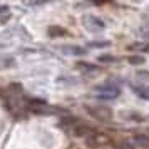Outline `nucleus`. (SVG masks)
<instances>
[{"mask_svg": "<svg viewBox=\"0 0 149 149\" xmlns=\"http://www.w3.org/2000/svg\"><path fill=\"white\" fill-rule=\"evenodd\" d=\"M84 109H86V112H87L89 116H92L94 119H97V121H111L112 119V116H114V112H112V109L109 107V106H104V104H95V106H84Z\"/></svg>", "mask_w": 149, "mask_h": 149, "instance_id": "obj_1", "label": "nucleus"}, {"mask_svg": "<svg viewBox=\"0 0 149 149\" xmlns=\"http://www.w3.org/2000/svg\"><path fill=\"white\" fill-rule=\"evenodd\" d=\"M95 91H99V92H101L99 97H101V99H106V101H112V99H116V97L121 95V89L117 87L116 84H112V82L104 84V86H97Z\"/></svg>", "mask_w": 149, "mask_h": 149, "instance_id": "obj_2", "label": "nucleus"}, {"mask_svg": "<svg viewBox=\"0 0 149 149\" xmlns=\"http://www.w3.org/2000/svg\"><path fill=\"white\" fill-rule=\"evenodd\" d=\"M111 142H112L111 136H107L106 132H99V131H95L94 134L86 137V144L89 148H101V146H106V144H111Z\"/></svg>", "mask_w": 149, "mask_h": 149, "instance_id": "obj_3", "label": "nucleus"}, {"mask_svg": "<svg viewBox=\"0 0 149 149\" xmlns=\"http://www.w3.org/2000/svg\"><path fill=\"white\" fill-rule=\"evenodd\" d=\"M82 24H84L86 29L91 30V32H102V30L106 29V22L102 20V19H99L97 15H84Z\"/></svg>", "mask_w": 149, "mask_h": 149, "instance_id": "obj_4", "label": "nucleus"}, {"mask_svg": "<svg viewBox=\"0 0 149 149\" xmlns=\"http://www.w3.org/2000/svg\"><path fill=\"white\" fill-rule=\"evenodd\" d=\"M72 131V134L77 136V137H89L91 134H94L95 129L92 126H89V124H84V122H79V124H75L74 127L70 129Z\"/></svg>", "mask_w": 149, "mask_h": 149, "instance_id": "obj_5", "label": "nucleus"}, {"mask_svg": "<svg viewBox=\"0 0 149 149\" xmlns=\"http://www.w3.org/2000/svg\"><path fill=\"white\" fill-rule=\"evenodd\" d=\"M62 50H64L65 54H70V55H84L86 54V49L79 47V45H64Z\"/></svg>", "mask_w": 149, "mask_h": 149, "instance_id": "obj_6", "label": "nucleus"}, {"mask_svg": "<svg viewBox=\"0 0 149 149\" xmlns=\"http://www.w3.org/2000/svg\"><path fill=\"white\" fill-rule=\"evenodd\" d=\"M49 35L52 37V39H57V37H64V35H67V30L61 25H52V27H49Z\"/></svg>", "mask_w": 149, "mask_h": 149, "instance_id": "obj_7", "label": "nucleus"}, {"mask_svg": "<svg viewBox=\"0 0 149 149\" xmlns=\"http://www.w3.org/2000/svg\"><path fill=\"white\" fill-rule=\"evenodd\" d=\"M131 87H132V91L136 92L137 97L149 101V87H144V86H131Z\"/></svg>", "mask_w": 149, "mask_h": 149, "instance_id": "obj_8", "label": "nucleus"}, {"mask_svg": "<svg viewBox=\"0 0 149 149\" xmlns=\"http://www.w3.org/2000/svg\"><path fill=\"white\" fill-rule=\"evenodd\" d=\"M127 49L134 50V52H149V44H146V42H134V44L127 45Z\"/></svg>", "mask_w": 149, "mask_h": 149, "instance_id": "obj_9", "label": "nucleus"}, {"mask_svg": "<svg viewBox=\"0 0 149 149\" xmlns=\"http://www.w3.org/2000/svg\"><path fill=\"white\" fill-rule=\"evenodd\" d=\"M81 121H77L75 117H62V121H61V126L62 127H74L75 124H79Z\"/></svg>", "mask_w": 149, "mask_h": 149, "instance_id": "obj_10", "label": "nucleus"}, {"mask_svg": "<svg viewBox=\"0 0 149 149\" xmlns=\"http://www.w3.org/2000/svg\"><path fill=\"white\" fill-rule=\"evenodd\" d=\"M129 64H132V65H142L144 62H146V59L142 57V55H131L127 59Z\"/></svg>", "mask_w": 149, "mask_h": 149, "instance_id": "obj_11", "label": "nucleus"}, {"mask_svg": "<svg viewBox=\"0 0 149 149\" xmlns=\"http://www.w3.org/2000/svg\"><path fill=\"white\" fill-rule=\"evenodd\" d=\"M77 69L79 70H84V72H92V70H95V65H92V64H87V62H79L77 64Z\"/></svg>", "mask_w": 149, "mask_h": 149, "instance_id": "obj_12", "label": "nucleus"}, {"mask_svg": "<svg viewBox=\"0 0 149 149\" xmlns=\"http://www.w3.org/2000/svg\"><path fill=\"white\" fill-rule=\"evenodd\" d=\"M124 117H129V121H144V116L137 114V112H122Z\"/></svg>", "mask_w": 149, "mask_h": 149, "instance_id": "obj_13", "label": "nucleus"}, {"mask_svg": "<svg viewBox=\"0 0 149 149\" xmlns=\"http://www.w3.org/2000/svg\"><path fill=\"white\" fill-rule=\"evenodd\" d=\"M99 61L106 62V64H111V62H117V57H112V55H101Z\"/></svg>", "mask_w": 149, "mask_h": 149, "instance_id": "obj_14", "label": "nucleus"}, {"mask_svg": "<svg viewBox=\"0 0 149 149\" xmlns=\"http://www.w3.org/2000/svg\"><path fill=\"white\" fill-rule=\"evenodd\" d=\"M89 45H91V47H107V45H111V42H109V40H102V42H91Z\"/></svg>", "mask_w": 149, "mask_h": 149, "instance_id": "obj_15", "label": "nucleus"}, {"mask_svg": "<svg viewBox=\"0 0 149 149\" xmlns=\"http://www.w3.org/2000/svg\"><path fill=\"white\" fill-rule=\"evenodd\" d=\"M139 75L141 77H149V72H139Z\"/></svg>", "mask_w": 149, "mask_h": 149, "instance_id": "obj_16", "label": "nucleus"}, {"mask_svg": "<svg viewBox=\"0 0 149 149\" xmlns=\"http://www.w3.org/2000/svg\"><path fill=\"white\" fill-rule=\"evenodd\" d=\"M144 35H146V39H149V30H148V32H146Z\"/></svg>", "mask_w": 149, "mask_h": 149, "instance_id": "obj_17", "label": "nucleus"}]
</instances>
